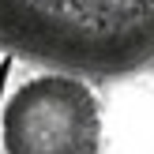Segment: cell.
I'll return each instance as SVG.
<instances>
[{"instance_id":"3","label":"cell","mask_w":154,"mask_h":154,"mask_svg":"<svg viewBox=\"0 0 154 154\" xmlns=\"http://www.w3.org/2000/svg\"><path fill=\"white\" fill-rule=\"evenodd\" d=\"M150 75H154V64H150Z\"/></svg>"},{"instance_id":"2","label":"cell","mask_w":154,"mask_h":154,"mask_svg":"<svg viewBox=\"0 0 154 154\" xmlns=\"http://www.w3.org/2000/svg\"><path fill=\"white\" fill-rule=\"evenodd\" d=\"M0 154H102L94 83L45 68H0Z\"/></svg>"},{"instance_id":"1","label":"cell","mask_w":154,"mask_h":154,"mask_svg":"<svg viewBox=\"0 0 154 154\" xmlns=\"http://www.w3.org/2000/svg\"><path fill=\"white\" fill-rule=\"evenodd\" d=\"M154 64V0H0V68L124 83Z\"/></svg>"}]
</instances>
